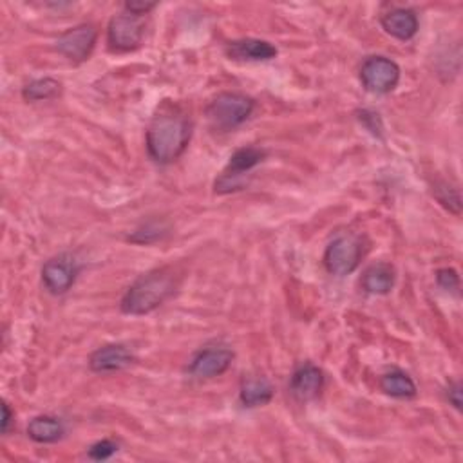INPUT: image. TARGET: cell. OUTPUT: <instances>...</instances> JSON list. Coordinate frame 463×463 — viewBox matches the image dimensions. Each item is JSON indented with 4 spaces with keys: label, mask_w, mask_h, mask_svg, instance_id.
<instances>
[{
    "label": "cell",
    "mask_w": 463,
    "mask_h": 463,
    "mask_svg": "<svg viewBox=\"0 0 463 463\" xmlns=\"http://www.w3.org/2000/svg\"><path fill=\"white\" fill-rule=\"evenodd\" d=\"M190 136V118L178 105L165 104L147 129L148 156L160 165H171L183 156Z\"/></svg>",
    "instance_id": "1"
},
{
    "label": "cell",
    "mask_w": 463,
    "mask_h": 463,
    "mask_svg": "<svg viewBox=\"0 0 463 463\" xmlns=\"http://www.w3.org/2000/svg\"><path fill=\"white\" fill-rule=\"evenodd\" d=\"M176 288L178 277L173 270L162 268L148 272L129 286L120 307L125 316H147L165 304L176 293Z\"/></svg>",
    "instance_id": "2"
},
{
    "label": "cell",
    "mask_w": 463,
    "mask_h": 463,
    "mask_svg": "<svg viewBox=\"0 0 463 463\" xmlns=\"http://www.w3.org/2000/svg\"><path fill=\"white\" fill-rule=\"evenodd\" d=\"M254 100L240 93H221L206 107V120L215 130H234L254 113Z\"/></svg>",
    "instance_id": "3"
},
{
    "label": "cell",
    "mask_w": 463,
    "mask_h": 463,
    "mask_svg": "<svg viewBox=\"0 0 463 463\" xmlns=\"http://www.w3.org/2000/svg\"><path fill=\"white\" fill-rule=\"evenodd\" d=\"M362 86L375 95H388L400 82V67L385 56H371L360 67Z\"/></svg>",
    "instance_id": "4"
},
{
    "label": "cell",
    "mask_w": 463,
    "mask_h": 463,
    "mask_svg": "<svg viewBox=\"0 0 463 463\" xmlns=\"http://www.w3.org/2000/svg\"><path fill=\"white\" fill-rule=\"evenodd\" d=\"M265 158H266V152L257 147H243L236 150L232 154L226 171L223 173L219 181H215V192L226 194L232 190H240L243 187V183L240 181L241 176L252 171L254 167H257Z\"/></svg>",
    "instance_id": "5"
},
{
    "label": "cell",
    "mask_w": 463,
    "mask_h": 463,
    "mask_svg": "<svg viewBox=\"0 0 463 463\" xmlns=\"http://www.w3.org/2000/svg\"><path fill=\"white\" fill-rule=\"evenodd\" d=\"M360 256V241L355 236H341L328 245L324 252V266L332 275L344 277L357 270Z\"/></svg>",
    "instance_id": "6"
},
{
    "label": "cell",
    "mask_w": 463,
    "mask_h": 463,
    "mask_svg": "<svg viewBox=\"0 0 463 463\" xmlns=\"http://www.w3.org/2000/svg\"><path fill=\"white\" fill-rule=\"evenodd\" d=\"M79 274H80L79 261L69 254H60L44 265L42 282L49 293L63 295L72 288Z\"/></svg>",
    "instance_id": "7"
},
{
    "label": "cell",
    "mask_w": 463,
    "mask_h": 463,
    "mask_svg": "<svg viewBox=\"0 0 463 463\" xmlns=\"http://www.w3.org/2000/svg\"><path fill=\"white\" fill-rule=\"evenodd\" d=\"M97 37L98 33L95 26L80 24L60 35L55 42V49L71 62H86L95 49Z\"/></svg>",
    "instance_id": "8"
},
{
    "label": "cell",
    "mask_w": 463,
    "mask_h": 463,
    "mask_svg": "<svg viewBox=\"0 0 463 463\" xmlns=\"http://www.w3.org/2000/svg\"><path fill=\"white\" fill-rule=\"evenodd\" d=\"M143 35H145L143 17H136L130 13L113 17L107 28L109 44L116 51L138 49L143 40Z\"/></svg>",
    "instance_id": "9"
},
{
    "label": "cell",
    "mask_w": 463,
    "mask_h": 463,
    "mask_svg": "<svg viewBox=\"0 0 463 463\" xmlns=\"http://www.w3.org/2000/svg\"><path fill=\"white\" fill-rule=\"evenodd\" d=\"M234 362V351L226 346H212L196 353L189 371L198 378H214L226 373Z\"/></svg>",
    "instance_id": "10"
},
{
    "label": "cell",
    "mask_w": 463,
    "mask_h": 463,
    "mask_svg": "<svg viewBox=\"0 0 463 463\" xmlns=\"http://www.w3.org/2000/svg\"><path fill=\"white\" fill-rule=\"evenodd\" d=\"M324 375L314 364H300L290 380V391L299 402H310L323 391Z\"/></svg>",
    "instance_id": "11"
},
{
    "label": "cell",
    "mask_w": 463,
    "mask_h": 463,
    "mask_svg": "<svg viewBox=\"0 0 463 463\" xmlns=\"http://www.w3.org/2000/svg\"><path fill=\"white\" fill-rule=\"evenodd\" d=\"M228 58L236 62H268L277 56V47L266 40L243 38L226 46Z\"/></svg>",
    "instance_id": "12"
},
{
    "label": "cell",
    "mask_w": 463,
    "mask_h": 463,
    "mask_svg": "<svg viewBox=\"0 0 463 463\" xmlns=\"http://www.w3.org/2000/svg\"><path fill=\"white\" fill-rule=\"evenodd\" d=\"M134 362V355L123 344H109L98 348L89 357V367L95 373H113L129 367Z\"/></svg>",
    "instance_id": "13"
},
{
    "label": "cell",
    "mask_w": 463,
    "mask_h": 463,
    "mask_svg": "<svg viewBox=\"0 0 463 463\" xmlns=\"http://www.w3.org/2000/svg\"><path fill=\"white\" fill-rule=\"evenodd\" d=\"M382 28L388 35L406 42L418 33V17L413 10L397 8L382 17Z\"/></svg>",
    "instance_id": "14"
},
{
    "label": "cell",
    "mask_w": 463,
    "mask_h": 463,
    "mask_svg": "<svg viewBox=\"0 0 463 463\" xmlns=\"http://www.w3.org/2000/svg\"><path fill=\"white\" fill-rule=\"evenodd\" d=\"M397 272L388 263H376L369 266L362 275V288L371 295H385L395 286Z\"/></svg>",
    "instance_id": "15"
},
{
    "label": "cell",
    "mask_w": 463,
    "mask_h": 463,
    "mask_svg": "<svg viewBox=\"0 0 463 463\" xmlns=\"http://www.w3.org/2000/svg\"><path fill=\"white\" fill-rule=\"evenodd\" d=\"M65 427L55 417H37L28 425V436L37 443H55L62 440Z\"/></svg>",
    "instance_id": "16"
},
{
    "label": "cell",
    "mask_w": 463,
    "mask_h": 463,
    "mask_svg": "<svg viewBox=\"0 0 463 463\" xmlns=\"http://www.w3.org/2000/svg\"><path fill=\"white\" fill-rule=\"evenodd\" d=\"M380 388L385 395L393 399H413L417 397V383L413 378L404 371H390L385 373L380 380Z\"/></svg>",
    "instance_id": "17"
},
{
    "label": "cell",
    "mask_w": 463,
    "mask_h": 463,
    "mask_svg": "<svg viewBox=\"0 0 463 463\" xmlns=\"http://www.w3.org/2000/svg\"><path fill=\"white\" fill-rule=\"evenodd\" d=\"M274 399V385L266 378H248L241 385L240 400L245 408H259Z\"/></svg>",
    "instance_id": "18"
},
{
    "label": "cell",
    "mask_w": 463,
    "mask_h": 463,
    "mask_svg": "<svg viewBox=\"0 0 463 463\" xmlns=\"http://www.w3.org/2000/svg\"><path fill=\"white\" fill-rule=\"evenodd\" d=\"M62 93V84L53 80V79H38L29 82L22 89V97L28 102H42V100H51L56 98Z\"/></svg>",
    "instance_id": "19"
},
{
    "label": "cell",
    "mask_w": 463,
    "mask_h": 463,
    "mask_svg": "<svg viewBox=\"0 0 463 463\" xmlns=\"http://www.w3.org/2000/svg\"><path fill=\"white\" fill-rule=\"evenodd\" d=\"M434 192H436L438 201H440L445 208H449V210L454 212V214H459V210H461V199H459L458 189L449 187L447 183H440V185H436Z\"/></svg>",
    "instance_id": "20"
},
{
    "label": "cell",
    "mask_w": 463,
    "mask_h": 463,
    "mask_svg": "<svg viewBox=\"0 0 463 463\" xmlns=\"http://www.w3.org/2000/svg\"><path fill=\"white\" fill-rule=\"evenodd\" d=\"M118 450V443L113 442V440H100L97 443H93L88 450V456L91 459H97V461H102V459H109L113 454H116Z\"/></svg>",
    "instance_id": "21"
},
{
    "label": "cell",
    "mask_w": 463,
    "mask_h": 463,
    "mask_svg": "<svg viewBox=\"0 0 463 463\" xmlns=\"http://www.w3.org/2000/svg\"><path fill=\"white\" fill-rule=\"evenodd\" d=\"M436 281H438V284H440L443 290H447V291L458 293V290H459V277H458V274H456L452 268H442V270H438Z\"/></svg>",
    "instance_id": "22"
},
{
    "label": "cell",
    "mask_w": 463,
    "mask_h": 463,
    "mask_svg": "<svg viewBox=\"0 0 463 463\" xmlns=\"http://www.w3.org/2000/svg\"><path fill=\"white\" fill-rule=\"evenodd\" d=\"M154 8H156V4L154 3H127L125 4V12L130 15H136V17H143Z\"/></svg>",
    "instance_id": "23"
},
{
    "label": "cell",
    "mask_w": 463,
    "mask_h": 463,
    "mask_svg": "<svg viewBox=\"0 0 463 463\" xmlns=\"http://www.w3.org/2000/svg\"><path fill=\"white\" fill-rule=\"evenodd\" d=\"M447 400L454 406V409H461V383L452 382L447 388Z\"/></svg>",
    "instance_id": "24"
},
{
    "label": "cell",
    "mask_w": 463,
    "mask_h": 463,
    "mask_svg": "<svg viewBox=\"0 0 463 463\" xmlns=\"http://www.w3.org/2000/svg\"><path fill=\"white\" fill-rule=\"evenodd\" d=\"M12 422H13V413H12L10 406L4 402L3 404V424H0V431H3V434H8Z\"/></svg>",
    "instance_id": "25"
}]
</instances>
